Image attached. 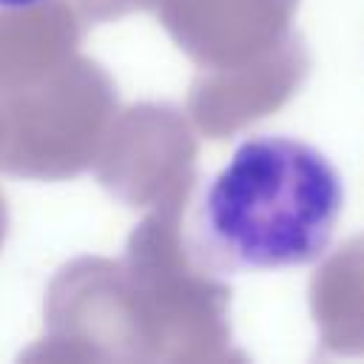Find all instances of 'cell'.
Wrapping results in <instances>:
<instances>
[{
  "mask_svg": "<svg viewBox=\"0 0 364 364\" xmlns=\"http://www.w3.org/2000/svg\"><path fill=\"white\" fill-rule=\"evenodd\" d=\"M341 208L344 182L327 154L296 136L259 134L210 179L199 228L230 267H304L333 245Z\"/></svg>",
  "mask_w": 364,
  "mask_h": 364,
  "instance_id": "obj_1",
  "label": "cell"
},
{
  "mask_svg": "<svg viewBox=\"0 0 364 364\" xmlns=\"http://www.w3.org/2000/svg\"><path fill=\"white\" fill-rule=\"evenodd\" d=\"M43 0H0V9H26V6H37Z\"/></svg>",
  "mask_w": 364,
  "mask_h": 364,
  "instance_id": "obj_2",
  "label": "cell"
}]
</instances>
